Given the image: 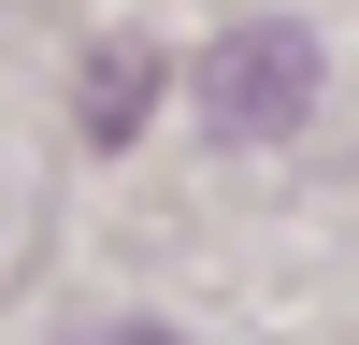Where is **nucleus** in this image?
<instances>
[{"label":"nucleus","mask_w":359,"mask_h":345,"mask_svg":"<svg viewBox=\"0 0 359 345\" xmlns=\"http://www.w3.org/2000/svg\"><path fill=\"white\" fill-rule=\"evenodd\" d=\"M144 101H158V58H144V43H101V58H86V144H130Z\"/></svg>","instance_id":"2"},{"label":"nucleus","mask_w":359,"mask_h":345,"mask_svg":"<svg viewBox=\"0 0 359 345\" xmlns=\"http://www.w3.org/2000/svg\"><path fill=\"white\" fill-rule=\"evenodd\" d=\"M72 345H172V331H144V316H101V331H72Z\"/></svg>","instance_id":"3"},{"label":"nucleus","mask_w":359,"mask_h":345,"mask_svg":"<svg viewBox=\"0 0 359 345\" xmlns=\"http://www.w3.org/2000/svg\"><path fill=\"white\" fill-rule=\"evenodd\" d=\"M201 115H216L230 144H287L316 115V29L302 15H245L216 58H201Z\"/></svg>","instance_id":"1"}]
</instances>
